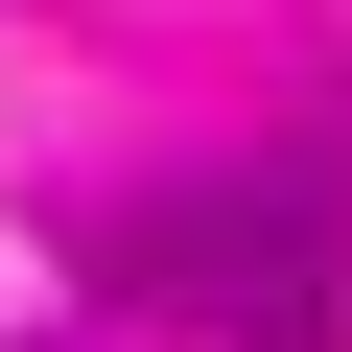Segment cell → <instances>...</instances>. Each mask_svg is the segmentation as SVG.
<instances>
[{
	"instance_id": "1",
	"label": "cell",
	"mask_w": 352,
	"mask_h": 352,
	"mask_svg": "<svg viewBox=\"0 0 352 352\" xmlns=\"http://www.w3.org/2000/svg\"><path fill=\"white\" fill-rule=\"evenodd\" d=\"M141 282L188 305V329L305 352V329L352 305V164H329V141H258V164H212V188H164V212H141Z\"/></svg>"
}]
</instances>
